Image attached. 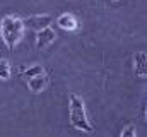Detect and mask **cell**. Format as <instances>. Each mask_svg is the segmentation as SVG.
I'll return each mask as SVG.
<instances>
[{"label":"cell","mask_w":147,"mask_h":137,"mask_svg":"<svg viewBox=\"0 0 147 137\" xmlns=\"http://www.w3.org/2000/svg\"><path fill=\"white\" fill-rule=\"evenodd\" d=\"M24 34V24H22V19H19L17 16H3L2 21H0V36H2V41L5 43V46L9 50L16 48V45L21 41Z\"/></svg>","instance_id":"1"},{"label":"cell","mask_w":147,"mask_h":137,"mask_svg":"<svg viewBox=\"0 0 147 137\" xmlns=\"http://www.w3.org/2000/svg\"><path fill=\"white\" fill-rule=\"evenodd\" d=\"M69 118H70V123L77 130H82V132H87V134L92 132V125L87 120L84 100L75 93H72L69 96Z\"/></svg>","instance_id":"2"},{"label":"cell","mask_w":147,"mask_h":137,"mask_svg":"<svg viewBox=\"0 0 147 137\" xmlns=\"http://www.w3.org/2000/svg\"><path fill=\"white\" fill-rule=\"evenodd\" d=\"M24 29H33V31H41L45 28H50L51 24V16L48 14H41V16H31L28 19H22Z\"/></svg>","instance_id":"3"},{"label":"cell","mask_w":147,"mask_h":137,"mask_svg":"<svg viewBox=\"0 0 147 137\" xmlns=\"http://www.w3.org/2000/svg\"><path fill=\"white\" fill-rule=\"evenodd\" d=\"M55 39H57V34L51 28H45L41 31H36V48L43 50V48L50 46Z\"/></svg>","instance_id":"4"},{"label":"cell","mask_w":147,"mask_h":137,"mask_svg":"<svg viewBox=\"0 0 147 137\" xmlns=\"http://www.w3.org/2000/svg\"><path fill=\"white\" fill-rule=\"evenodd\" d=\"M57 26L62 28L63 31H75L77 29V19L75 16L70 14V12H65V14H60L58 19H57Z\"/></svg>","instance_id":"5"},{"label":"cell","mask_w":147,"mask_h":137,"mask_svg":"<svg viewBox=\"0 0 147 137\" xmlns=\"http://www.w3.org/2000/svg\"><path fill=\"white\" fill-rule=\"evenodd\" d=\"M46 84H48V77L45 75V74H39V75H34V77H29L28 79V87L31 89V93H41L45 87H46Z\"/></svg>","instance_id":"6"},{"label":"cell","mask_w":147,"mask_h":137,"mask_svg":"<svg viewBox=\"0 0 147 137\" xmlns=\"http://www.w3.org/2000/svg\"><path fill=\"white\" fill-rule=\"evenodd\" d=\"M134 70L137 75L146 77V53L144 52H139L134 55Z\"/></svg>","instance_id":"7"},{"label":"cell","mask_w":147,"mask_h":137,"mask_svg":"<svg viewBox=\"0 0 147 137\" xmlns=\"http://www.w3.org/2000/svg\"><path fill=\"white\" fill-rule=\"evenodd\" d=\"M10 75H12V68H10L9 60L0 58V79H2V81H9Z\"/></svg>","instance_id":"8"},{"label":"cell","mask_w":147,"mask_h":137,"mask_svg":"<svg viewBox=\"0 0 147 137\" xmlns=\"http://www.w3.org/2000/svg\"><path fill=\"white\" fill-rule=\"evenodd\" d=\"M21 74H22V77L29 79V77H34V75H39V74H45V68L41 65H33V67L26 68V70H21Z\"/></svg>","instance_id":"9"},{"label":"cell","mask_w":147,"mask_h":137,"mask_svg":"<svg viewBox=\"0 0 147 137\" xmlns=\"http://www.w3.org/2000/svg\"><path fill=\"white\" fill-rule=\"evenodd\" d=\"M121 137H135V125H128L123 129L121 132Z\"/></svg>","instance_id":"10"},{"label":"cell","mask_w":147,"mask_h":137,"mask_svg":"<svg viewBox=\"0 0 147 137\" xmlns=\"http://www.w3.org/2000/svg\"><path fill=\"white\" fill-rule=\"evenodd\" d=\"M115 2H116V0H115Z\"/></svg>","instance_id":"11"}]
</instances>
